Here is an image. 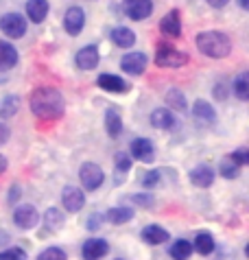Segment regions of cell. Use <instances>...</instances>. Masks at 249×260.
Masks as SVG:
<instances>
[{"instance_id": "41", "label": "cell", "mask_w": 249, "mask_h": 260, "mask_svg": "<svg viewBox=\"0 0 249 260\" xmlns=\"http://www.w3.org/2000/svg\"><path fill=\"white\" fill-rule=\"evenodd\" d=\"M206 3H208L210 7H214V9H223V7L228 5L230 0H206Z\"/></svg>"}, {"instance_id": "30", "label": "cell", "mask_w": 249, "mask_h": 260, "mask_svg": "<svg viewBox=\"0 0 249 260\" xmlns=\"http://www.w3.org/2000/svg\"><path fill=\"white\" fill-rule=\"evenodd\" d=\"M44 223H46V228L48 230H61L64 228V223H66V216L61 210H57V208H48L46 214H44Z\"/></svg>"}, {"instance_id": "3", "label": "cell", "mask_w": 249, "mask_h": 260, "mask_svg": "<svg viewBox=\"0 0 249 260\" xmlns=\"http://www.w3.org/2000/svg\"><path fill=\"white\" fill-rule=\"evenodd\" d=\"M188 63V55L184 50L175 48L168 42H160L155 46V66L160 68H181Z\"/></svg>"}, {"instance_id": "16", "label": "cell", "mask_w": 249, "mask_h": 260, "mask_svg": "<svg viewBox=\"0 0 249 260\" xmlns=\"http://www.w3.org/2000/svg\"><path fill=\"white\" fill-rule=\"evenodd\" d=\"M190 182L197 188H210L212 182H214V169L208 164H199L190 171Z\"/></svg>"}, {"instance_id": "39", "label": "cell", "mask_w": 249, "mask_h": 260, "mask_svg": "<svg viewBox=\"0 0 249 260\" xmlns=\"http://www.w3.org/2000/svg\"><path fill=\"white\" fill-rule=\"evenodd\" d=\"M9 136H11V129L5 125V122H0V144H5L7 140H9Z\"/></svg>"}, {"instance_id": "38", "label": "cell", "mask_w": 249, "mask_h": 260, "mask_svg": "<svg viewBox=\"0 0 249 260\" xmlns=\"http://www.w3.org/2000/svg\"><path fill=\"white\" fill-rule=\"evenodd\" d=\"M101 219H103V216H101L99 212H94L92 216H90V219H87V230H99L101 228Z\"/></svg>"}, {"instance_id": "11", "label": "cell", "mask_w": 249, "mask_h": 260, "mask_svg": "<svg viewBox=\"0 0 249 260\" xmlns=\"http://www.w3.org/2000/svg\"><path fill=\"white\" fill-rule=\"evenodd\" d=\"M97 85H99L101 90H105V92H112V94H124V92L131 90V85L124 81L122 77L109 75V72H103V75H99Z\"/></svg>"}, {"instance_id": "15", "label": "cell", "mask_w": 249, "mask_h": 260, "mask_svg": "<svg viewBox=\"0 0 249 260\" xmlns=\"http://www.w3.org/2000/svg\"><path fill=\"white\" fill-rule=\"evenodd\" d=\"M75 61H77V66L81 68V70H94V68L99 66V61H101V53H99V48L94 46V44L83 46L77 53Z\"/></svg>"}, {"instance_id": "25", "label": "cell", "mask_w": 249, "mask_h": 260, "mask_svg": "<svg viewBox=\"0 0 249 260\" xmlns=\"http://www.w3.org/2000/svg\"><path fill=\"white\" fill-rule=\"evenodd\" d=\"M193 249H197L201 256H210L214 251V238H212L210 232H199L193 243Z\"/></svg>"}, {"instance_id": "2", "label": "cell", "mask_w": 249, "mask_h": 260, "mask_svg": "<svg viewBox=\"0 0 249 260\" xmlns=\"http://www.w3.org/2000/svg\"><path fill=\"white\" fill-rule=\"evenodd\" d=\"M195 44L210 59H223L232 53V40L223 31H203L195 38Z\"/></svg>"}, {"instance_id": "14", "label": "cell", "mask_w": 249, "mask_h": 260, "mask_svg": "<svg viewBox=\"0 0 249 260\" xmlns=\"http://www.w3.org/2000/svg\"><path fill=\"white\" fill-rule=\"evenodd\" d=\"M160 31L168 38H181V13L179 9H171L160 20Z\"/></svg>"}, {"instance_id": "26", "label": "cell", "mask_w": 249, "mask_h": 260, "mask_svg": "<svg viewBox=\"0 0 249 260\" xmlns=\"http://www.w3.org/2000/svg\"><path fill=\"white\" fill-rule=\"evenodd\" d=\"M166 103L171 110H177V112H186L188 110V103H186V96H184V92H181L179 88H171L166 92Z\"/></svg>"}, {"instance_id": "12", "label": "cell", "mask_w": 249, "mask_h": 260, "mask_svg": "<svg viewBox=\"0 0 249 260\" xmlns=\"http://www.w3.org/2000/svg\"><path fill=\"white\" fill-rule=\"evenodd\" d=\"M129 153H131L134 160L144 162V164H151L153 160H155V147H153V142L146 140V138H136L134 142H131Z\"/></svg>"}, {"instance_id": "44", "label": "cell", "mask_w": 249, "mask_h": 260, "mask_svg": "<svg viewBox=\"0 0 249 260\" xmlns=\"http://www.w3.org/2000/svg\"><path fill=\"white\" fill-rule=\"evenodd\" d=\"M238 5L243 7V9H249V0H238Z\"/></svg>"}, {"instance_id": "18", "label": "cell", "mask_w": 249, "mask_h": 260, "mask_svg": "<svg viewBox=\"0 0 249 260\" xmlns=\"http://www.w3.org/2000/svg\"><path fill=\"white\" fill-rule=\"evenodd\" d=\"M48 9H50L48 0H28V3H26V16L35 24H40V22L46 20Z\"/></svg>"}, {"instance_id": "42", "label": "cell", "mask_w": 249, "mask_h": 260, "mask_svg": "<svg viewBox=\"0 0 249 260\" xmlns=\"http://www.w3.org/2000/svg\"><path fill=\"white\" fill-rule=\"evenodd\" d=\"M20 192H22V190H20V186H13V188H11V194H9V201H11V204L18 199V194H20Z\"/></svg>"}, {"instance_id": "31", "label": "cell", "mask_w": 249, "mask_h": 260, "mask_svg": "<svg viewBox=\"0 0 249 260\" xmlns=\"http://www.w3.org/2000/svg\"><path fill=\"white\" fill-rule=\"evenodd\" d=\"M219 173H221L225 179H236L238 173H240V166L228 155V157H223L221 160V164H219Z\"/></svg>"}, {"instance_id": "13", "label": "cell", "mask_w": 249, "mask_h": 260, "mask_svg": "<svg viewBox=\"0 0 249 260\" xmlns=\"http://www.w3.org/2000/svg\"><path fill=\"white\" fill-rule=\"evenodd\" d=\"M109 251V243L105 238H87L81 247V256L83 260H101L103 256H107Z\"/></svg>"}, {"instance_id": "34", "label": "cell", "mask_w": 249, "mask_h": 260, "mask_svg": "<svg viewBox=\"0 0 249 260\" xmlns=\"http://www.w3.org/2000/svg\"><path fill=\"white\" fill-rule=\"evenodd\" d=\"M127 199L131 201V204H138V206H144V208H153V206H155V199H153L149 192H140V194H129Z\"/></svg>"}, {"instance_id": "33", "label": "cell", "mask_w": 249, "mask_h": 260, "mask_svg": "<svg viewBox=\"0 0 249 260\" xmlns=\"http://www.w3.org/2000/svg\"><path fill=\"white\" fill-rule=\"evenodd\" d=\"M38 260H68V256L61 247H48L38 256Z\"/></svg>"}, {"instance_id": "22", "label": "cell", "mask_w": 249, "mask_h": 260, "mask_svg": "<svg viewBox=\"0 0 249 260\" xmlns=\"http://www.w3.org/2000/svg\"><path fill=\"white\" fill-rule=\"evenodd\" d=\"M105 219L112 223V225H122V223H127L134 219V208L129 206H114L109 208V210L105 212Z\"/></svg>"}, {"instance_id": "8", "label": "cell", "mask_w": 249, "mask_h": 260, "mask_svg": "<svg viewBox=\"0 0 249 260\" xmlns=\"http://www.w3.org/2000/svg\"><path fill=\"white\" fill-rule=\"evenodd\" d=\"M124 13L134 20V22H142L153 13V0H124Z\"/></svg>"}, {"instance_id": "40", "label": "cell", "mask_w": 249, "mask_h": 260, "mask_svg": "<svg viewBox=\"0 0 249 260\" xmlns=\"http://www.w3.org/2000/svg\"><path fill=\"white\" fill-rule=\"evenodd\" d=\"M214 96L216 99H225V96H228V85H223V83L219 85V88L214 90Z\"/></svg>"}, {"instance_id": "23", "label": "cell", "mask_w": 249, "mask_h": 260, "mask_svg": "<svg viewBox=\"0 0 249 260\" xmlns=\"http://www.w3.org/2000/svg\"><path fill=\"white\" fill-rule=\"evenodd\" d=\"M193 114H195V118L197 120H203V122H214L216 120V112H214V107H212L208 101H195V105H193Z\"/></svg>"}, {"instance_id": "43", "label": "cell", "mask_w": 249, "mask_h": 260, "mask_svg": "<svg viewBox=\"0 0 249 260\" xmlns=\"http://www.w3.org/2000/svg\"><path fill=\"white\" fill-rule=\"evenodd\" d=\"M7 171V157L5 155H0V175Z\"/></svg>"}, {"instance_id": "28", "label": "cell", "mask_w": 249, "mask_h": 260, "mask_svg": "<svg viewBox=\"0 0 249 260\" xmlns=\"http://www.w3.org/2000/svg\"><path fill=\"white\" fill-rule=\"evenodd\" d=\"M20 110V96L9 94L0 99V118H11L16 116V112Z\"/></svg>"}, {"instance_id": "7", "label": "cell", "mask_w": 249, "mask_h": 260, "mask_svg": "<svg viewBox=\"0 0 249 260\" xmlns=\"http://www.w3.org/2000/svg\"><path fill=\"white\" fill-rule=\"evenodd\" d=\"M146 55L140 53V50H134V53H127V55H122V59H120V68L127 72V75H134V77H140L144 75V70H146Z\"/></svg>"}, {"instance_id": "17", "label": "cell", "mask_w": 249, "mask_h": 260, "mask_svg": "<svg viewBox=\"0 0 249 260\" xmlns=\"http://www.w3.org/2000/svg\"><path fill=\"white\" fill-rule=\"evenodd\" d=\"M149 120L155 129H173L175 127V114L168 110V107H155V110L151 112Z\"/></svg>"}, {"instance_id": "19", "label": "cell", "mask_w": 249, "mask_h": 260, "mask_svg": "<svg viewBox=\"0 0 249 260\" xmlns=\"http://www.w3.org/2000/svg\"><path fill=\"white\" fill-rule=\"evenodd\" d=\"M109 38H112V42L118 48H131L136 44V33L127 26H114L109 31Z\"/></svg>"}, {"instance_id": "10", "label": "cell", "mask_w": 249, "mask_h": 260, "mask_svg": "<svg viewBox=\"0 0 249 260\" xmlns=\"http://www.w3.org/2000/svg\"><path fill=\"white\" fill-rule=\"evenodd\" d=\"M83 26H85V11L81 9V7H70V9L66 11V16H64L66 33L75 38V35H79L83 31Z\"/></svg>"}, {"instance_id": "45", "label": "cell", "mask_w": 249, "mask_h": 260, "mask_svg": "<svg viewBox=\"0 0 249 260\" xmlns=\"http://www.w3.org/2000/svg\"><path fill=\"white\" fill-rule=\"evenodd\" d=\"M116 260H122V258H116Z\"/></svg>"}, {"instance_id": "36", "label": "cell", "mask_w": 249, "mask_h": 260, "mask_svg": "<svg viewBox=\"0 0 249 260\" xmlns=\"http://www.w3.org/2000/svg\"><path fill=\"white\" fill-rule=\"evenodd\" d=\"M158 184H160V171H149L142 177V186H144L146 190L153 188V186H158Z\"/></svg>"}, {"instance_id": "32", "label": "cell", "mask_w": 249, "mask_h": 260, "mask_svg": "<svg viewBox=\"0 0 249 260\" xmlns=\"http://www.w3.org/2000/svg\"><path fill=\"white\" fill-rule=\"evenodd\" d=\"M116 182H122L124 179V175L129 173V169H131V157L127 155V153H116Z\"/></svg>"}, {"instance_id": "29", "label": "cell", "mask_w": 249, "mask_h": 260, "mask_svg": "<svg viewBox=\"0 0 249 260\" xmlns=\"http://www.w3.org/2000/svg\"><path fill=\"white\" fill-rule=\"evenodd\" d=\"M168 254H171L173 260H188L190 256H193V243H188V241H184V238H179L177 243L171 245Z\"/></svg>"}, {"instance_id": "6", "label": "cell", "mask_w": 249, "mask_h": 260, "mask_svg": "<svg viewBox=\"0 0 249 260\" xmlns=\"http://www.w3.org/2000/svg\"><path fill=\"white\" fill-rule=\"evenodd\" d=\"M40 221V214L35 210V206L31 204H20L13 212V223L20 228V230H33Z\"/></svg>"}, {"instance_id": "4", "label": "cell", "mask_w": 249, "mask_h": 260, "mask_svg": "<svg viewBox=\"0 0 249 260\" xmlns=\"http://www.w3.org/2000/svg\"><path fill=\"white\" fill-rule=\"evenodd\" d=\"M0 31H3L9 40H20L26 35V20L20 13H5L0 18Z\"/></svg>"}, {"instance_id": "5", "label": "cell", "mask_w": 249, "mask_h": 260, "mask_svg": "<svg viewBox=\"0 0 249 260\" xmlns=\"http://www.w3.org/2000/svg\"><path fill=\"white\" fill-rule=\"evenodd\" d=\"M79 177H81V184H83L85 190H97L105 182V173L97 162L81 164V169H79Z\"/></svg>"}, {"instance_id": "24", "label": "cell", "mask_w": 249, "mask_h": 260, "mask_svg": "<svg viewBox=\"0 0 249 260\" xmlns=\"http://www.w3.org/2000/svg\"><path fill=\"white\" fill-rule=\"evenodd\" d=\"M105 132L109 138H118L122 132V118L116 110H107L105 112Z\"/></svg>"}, {"instance_id": "9", "label": "cell", "mask_w": 249, "mask_h": 260, "mask_svg": "<svg viewBox=\"0 0 249 260\" xmlns=\"http://www.w3.org/2000/svg\"><path fill=\"white\" fill-rule=\"evenodd\" d=\"M61 204L68 212H81L83 206H85V194L81 188H77V186H66L64 192H61Z\"/></svg>"}, {"instance_id": "35", "label": "cell", "mask_w": 249, "mask_h": 260, "mask_svg": "<svg viewBox=\"0 0 249 260\" xmlns=\"http://www.w3.org/2000/svg\"><path fill=\"white\" fill-rule=\"evenodd\" d=\"M0 260H26V251L20 247H11L7 251H0Z\"/></svg>"}, {"instance_id": "27", "label": "cell", "mask_w": 249, "mask_h": 260, "mask_svg": "<svg viewBox=\"0 0 249 260\" xmlns=\"http://www.w3.org/2000/svg\"><path fill=\"white\" fill-rule=\"evenodd\" d=\"M232 92H234V96L240 99V101H247L249 99V72H240V75L234 79V83H232Z\"/></svg>"}, {"instance_id": "37", "label": "cell", "mask_w": 249, "mask_h": 260, "mask_svg": "<svg viewBox=\"0 0 249 260\" xmlns=\"http://www.w3.org/2000/svg\"><path fill=\"white\" fill-rule=\"evenodd\" d=\"M230 157H232V160L236 162L238 166H245V164L249 162V151H247V149H236Z\"/></svg>"}, {"instance_id": "20", "label": "cell", "mask_w": 249, "mask_h": 260, "mask_svg": "<svg viewBox=\"0 0 249 260\" xmlns=\"http://www.w3.org/2000/svg\"><path fill=\"white\" fill-rule=\"evenodd\" d=\"M140 236H142V241L149 245H162V243L171 241V234H168L162 225H146Z\"/></svg>"}, {"instance_id": "21", "label": "cell", "mask_w": 249, "mask_h": 260, "mask_svg": "<svg viewBox=\"0 0 249 260\" xmlns=\"http://www.w3.org/2000/svg\"><path fill=\"white\" fill-rule=\"evenodd\" d=\"M18 63V50L9 42L0 40V70H11Z\"/></svg>"}, {"instance_id": "1", "label": "cell", "mask_w": 249, "mask_h": 260, "mask_svg": "<svg viewBox=\"0 0 249 260\" xmlns=\"http://www.w3.org/2000/svg\"><path fill=\"white\" fill-rule=\"evenodd\" d=\"M31 112L33 116H38L40 120H59L66 112V101L64 94L57 88L50 85H40L31 92Z\"/></svg>"}]
</instances>
